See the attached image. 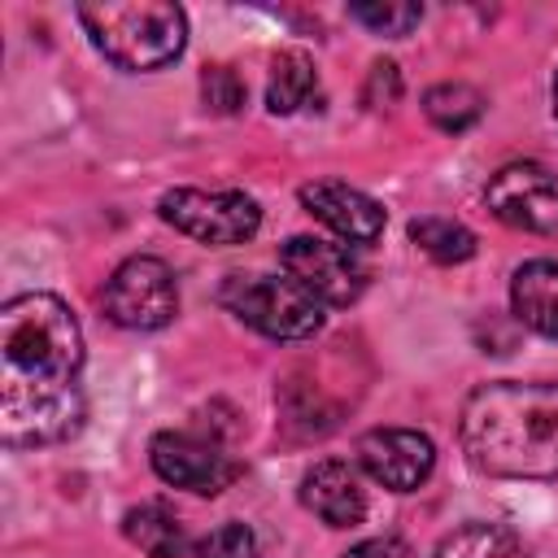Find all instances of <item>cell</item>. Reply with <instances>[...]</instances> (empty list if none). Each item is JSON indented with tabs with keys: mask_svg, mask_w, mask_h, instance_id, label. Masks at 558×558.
Returning a JSON list of instances; mask_svg holds the SVG:
<instances>
[{
	"mask_svg": "<svg viewBox=\"0 0 558 558\" xmlns=\"http://www.w3.org/2000/svg\"><path fill=\"white\" fill-rule=\"evenodd\" d=\"M83 331L52 292L9 296L0 310V440L57 445L83 423Z\"/></svg>",
	"mask_w": 558,
	"mask_h": 558,
	"instance_id": "1",
	"label": "cell"
},
{
	"mask_svg": "<svg viewBox=\"0 0 558 558\" xmlns=\"http://www.w3.org/2000/svg\"><path fill=\"white\" fill-rule=\"evenodd\" d=\"M462 453L497 480H558V384H484L458 418Z\"/></svg>",
	"mask_w": 558,
	"mask_h": 558,
	"instance_id": "2",
	"label": "cell"
},
{
	"mask_svg": "<svg viewBox=\"0 0 558 558\" xmlns=\"http://www.w3.org/2000/svg\"><path fill=\"white\" fill-rule=\"evenodd\" d=\"M78 22L92 35L96 52L118 70H161L187 44V13L166 0H126V4H78Z\"/></svg>",
	"mask_w": 558,
	"mask_h": 558,
	"instance_id": "3",
	"label": "cell"
},
{
	"mask_svg": "<svg viewBox=\"0 0 558 558\" xmlns=\"http://www.w3.org/2000/svg\"><path fill=\"white\" fill-rule=\"evenodd\" d=\"M218 301L270 340H310L323 327V305L292 275H227Z\"/></svg>",
	"mask_w": 558,
	"mask_h": 558,
	"instance_id": "4",
	"label": "cell"
},
{
	"mask_svg": "<svg viewBox=\"0 0 558 558\" xmlns=\"http://www.w3.org/2000/svg\"><path fill=\"white\" fill-rule=\"evenodd\" d=\"M157 214L201 240V244H214V248H227V244H244L257 235L262 227V209L253 196L244 192H201V187H174L157 201Z\"/></svg>",
	"mask_w": 558,
	"mask_h": 558,
	"instance_id": "5",
	"label": "cell"
},
{
	"mask_svg": "<svg viewBox=\"0 0 558 558\" xmlns=\"http://www.w3.org/2000/svg\"><path fill=\"white\" fill-rule=\"evenodd\" d=\"M105 314L126 331H157L179 314V283L161 257H126L105 283Z\"/></svg>",
	"mask_w": 558,
	"mask_h": 558,
	"instance_id": "6",
	"label": "cell"
},
{
	"mask_svg": "<svg viewBox=\"0 0 558 558\" xmlns=\"http://www.w3.org/2000/svg\"><path fill=\"white\" fill-rule=\"evenodd\" d=\"M283 262V275H292L323 310L336 305H353L366 288V266L362 257L349 248V244H336V240H323V235H292L279 253Z\"/></svg>",
	"mask_w": 558,
	"mask_h": 558,
	"instance_id": "7",
	"label": "cell"
},
{
	"mask_svg": "<svg viewBox=\"0 0 558 558\" xmlns=\"http://www.w3.org/2000/svg\"><path fill=\"white\" fill-rule=\"evenodd\" d=\"M484 201L493 218H501L506 227H519L532 235H558V174L541 161L501 166L488 179Z\"/></svg>",
	"mask_w": 558,
	"mask_h": 558,
	"instance_id": "8",
	"label": "cell"
},
{
	"mask_svg": "<svg viewBox=\"0 0 558 558\" xmlns=\"http://www.w3.org/2000/svg\"><path fill=\"white\" fill-rule=\"evenodd\" d=\"M148 462H153L157 480L201 493V497L222 493L240 475V462L218 440H209L201 432H157L148 445Z\"/></svg>",
	"mask_w": 558,
	"mask_h": 558,
	"instance_id": "9",
	"label": "cell"
},
{
	"mask_svg": "<svg viewBox=\"0 0 558 558\" xmlns=\"http://www.w3.org/2000/svg\"><path fill=\"white\" fill-rule=\"evenodd\" d=\"M357 462L375 484H384L392 493H414V488L427 484V475L436 466V449L423 432L375 427L357 440Z\"/></svg>",
	"mask_w": 558,
	"mask_h": 558,
	"instance_id": "10",
	"label": "cell"
},
{
	"mask_svg": "<svg viewBox=\"0 0 558 558\" xmlns=\"http://www.w3.org/2000/svg\"><path fill=\"white\" fill-rule=\"evenodd\" d=\"M301 205L305 214H314L327 231H336L344 244H375L384 235V205L340 179H314L301 187Z\"/></svg>",
	"mask_w": 558,
	"mask_h": 558,
	"instance_id": "11",
	"label": "cell"
},
{
	"mask_svg": "<svg viewBox=\"0 0 558 558\" xmlns=\"http://www.w3.org/2000/svg\"><path fill=\"white\" fill-rule=\"evenodd\" d=\"M301 501L305 510H314L327 527H353L366 514V488L357 480V471L340 458H323L305 471L301 480Z\"/></svg>",
	"mask_w": 558,
	"mask_h": 558,
	"instance_id": "12",
	"label": "cell"
},
{
	"mask_svg": "<svg viewBox=\"0 0 558 558\" xmlns=\"http://www.w3.org/2000/svg\"><path fill=\"white\" fill-rule=\"evenodd\" d=\"M510 310L536 336L558 340V262L554 257H536V262H523L514 270V279H510Z\"/></svg>",
	"mask_w": 558,
	"mask_h": 558,
	"instance_id": "13",
	"label": "cell"
},
{
	"mask_svg": "<svg viewBox=\"0 0 558 558\" xmlns=\"http://www.w3.org/2000/svg\"><path fill=\"white\" fill-rule=\"evenodd\" d=\"M122 532L148 558H183L187 554V532H183L179 514L166 501H140V506H131L122 514Z\"/></svg>",
	"mask_w": 558,
	"mask_h": 558,
	"instance_id": "14",
	"label": "cell"
},
{
	"mask_svg": "<svg viewBox=\"0 0 558 558\" xmlns=\"http://www.w3.org/2000/svg\"><path fill=\"white\" fill-rule=\"evenodd\" d=\"M318 96V74L314 61L296 48L279 52L270 65V83H266V109L270 113H296Z\"/></svg>",
	"mask_w": 558,
	"mask_h": 558,
	"instance_id": "15",
	"label": "cell"
},
{
	"mask_svg": "<svg viewBox=\"0 0 558 558\" xmlns=\"http://www.w3.org/2000/svg\"><path fill=\"white\" fill-rule=\"evenodd\" d=\"M432 558H532L527 545L501 523H466L449 532Z\"/></svg>",
	"mask_w": 558,
	"mask_h": 558,
	"instance_id": "16",
	"label": "cell"
},
{
	"mask_svg": "<svg viewBox=\"0 0 558 558\" xmlns=\"http://www.w3.org/2000/svg\"><path fill=\"white\" fill-rule=\"evenodd\" d=\"M423 113H427L440 131L458 135V131H466V126L480 122L484 96H480L471 83H436V87L423 96Z\"/></svg>",
	"mask_w": 558,
	"mask_h": 558,
	"instance_id": "17",
	"label": "cell"
},
{
	"mask_svg": "<svg viewBox=\"0 0 558 558\" xmlns=\"http://www.w3.org/2000/svg\"><path fill=\"white\" fill-rule=\"evenodd\" d=\"M410 240H414L432 262H445V266L466 262V257L475 253V235H471L462 222L440 218V214H423V218H414V222H410Z\"/></svg>",
	"mask_w": 558,
	"mask_h": 558,
	"instance_id": "18",
	"label": "cell"
},
{
	"mask_svg": "<svg viewBox=\"0 0 558 558\" xmlns=\"http://www.w3.org/2000/svg\"><path fill=\"white\" fill-rule=\"evenodd\" d=\"M349 17H357L366 31L375 35H388V39H401L418 26L423 9L418 4H349Z\"/></svg>",
	"mask_w": 558,
	"mask_h": 558,
	"instance_id": "19",
	"label": "cell"
},
{
	"mask_svg": "<svg viewBox=\"0 0 558 558\" xmlns=\"http://www.w3.org/2000/svg\"><path fill=\"white\" fill-rule=\"evenodd\" d=\"M196 558H257V536L244 523H218L196 541Z\"/></svg>",
	"mask_w": 558,
	"mask_h": 558,
	"instance_id": "20",
	"label": "cell"
},
{
	"mask_svg": "<svg viewBox=\"0 0 558 558\" xmlns=\"http://www.w3.org/2000/svg\"><path fill=\"white\" fill-rule=\"evenodd\" d=\"M201 92H205V105L214 113H235L244 105V78L231 65H209L201 74Z\"/></svg>",
	"mask_w": 558,
	"mask_h": 558,
	"instance_id": "21",
	"label": "cell"
},
{
	"mask_svg": "<svg viewBox=\"0 0 558 558\" xmlns=\"http://www.w3.org/2000/svg\"><path fill=\"white\" fill-rule=\"evenodd\" d=\"M379 92H384V105H392L397 92H401V78H397V65L392 61H375L371 65V83H366V105L371 109H379Z\"/></svg>",
	"mask_w": 558,
	"mask_h": 558,
	"instance_id": "22",
	"label": "cell"
},
{
	"mask_svg": "<svg viewBox=\"0 0 558 558\" xmlns=\"http://www.w3.org/2000/svg\"><path fill=\"white\" fill-rule=\"evenodd\" d=\"M344 558H410V545L401 536H371V541H357Z\"/></svg>",
	"mask_w": 558,
	"mask_h": 558,
	"instance_id": "23",
	"label": "cell"
},
{
	"mask_svg": "<svg viewBox=\"0 0 558 558\" xmlns=\"http://www.w3.org/2000/svg\"><path fill=\"white\" fill-rule=\"evenodd\" d=\"M554 118H558V74H554Z\"/></svg>",
	"mask_w": 558,
	"mask_h": 558,
	"instance_id": "24",
	"label": "cell"
}]
</instances>
